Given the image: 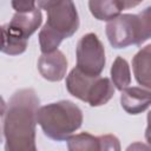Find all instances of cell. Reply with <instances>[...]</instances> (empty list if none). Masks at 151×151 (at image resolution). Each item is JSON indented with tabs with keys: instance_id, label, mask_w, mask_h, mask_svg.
Instances as JSON below:
<instances>
[{
	"instance_id": "8",
	"label": "cell",
	"mask_w": 151,
	"mask_h": 151,
	"mask_svg": "<svg viewBox=\"0 0 151 151\" xmlns=\"http://www.w3.org/2000/svg\"><path fill=\"white\" fill-rule=\"evenodd\" d=\"M140 1H126V0H91L88 1V8L91 14L99 21H111L119 17L123 9L138 6Z\"/></svg>"
},
{
	"instance_id": "10",
	"label": "cell",
	"mask_w": 151,
	"mask_h": 151,
	"mask_svg": "<svg viewBox=\"0 0 151 151\" xmlns=\"http://www.w3.org/2000/svg\"><path fill=\"white\" fill-rule=\"evenodd\" d=\"M132 70L136 81L151 91V44L142 47L132 59Z\"/></svg>"
},
{
	"instance_id": "4",
	"label": "cell",
	"mask_w": 151,
	"mask_h": 151,
	"mask_svg": "<svg viewBox=\"0 0 151 151\" xmlns=\"http://www.w3.org/2000/svg\"><path fill=\"white\" fill-rule=\"evenodd\" d=\"M77 68L84 74L97 78L100 77L105 67V48L97 34H84L77 44L76 48Z\"/></svg>"
},
{
	"instance_id": "7",
	"label": "cell",
	"mask_w": 151,
	"mask_h": 151,
	"mask_svg": "<svg viewBox=\"0 0 151 151\" xmlns=\"http://www.w3.org/2000/svg\"><path fill=\"white\" fill-rule=\"evenodd\" d=\"M38 71L48 81H60L66 76L67 59L60 50L41 54L38 59Z\"/></svg>"
},
{
	"instance_id": "13",
	"label": "cell",
	"mask_w": 151,
	"mask_h": 151,
	"mask_svg": "<svg viewBox=\"0 0 151 151\" xmlns=\"http://www.w3.org/2000/svg\"><path fill=\"white\" fill-rule=\"evenodd\" d=\"M111 81L118 91H123L129 87L131 83V71L129 63L120 55H118L111 66Z\"/></svg>"
},
{
	"instance_id": "19",
	"label": "cell",
	"mask_w": 151,
	"mask_h": 151,
	"mask_svg": "<svg viewBox=\"0 0 151 151\" xmlns=\"http://www.w3.org/2000/svg\"><path fill=\"white\" fill-rule=\"evenodd\" d=\"M125 151H151V147L147 144H144L142 142H134L130 144Z\"/></svg>"
},
{
	"instance_id": "2",
	"label": "cell",
	"mask_w": 151,
	"mask_h": 151,
	"mask_svg": "<svg viewBox=\"0 0 151 151\" xmlns=\"http://www.w3.org/2000/svg\"><path fill=\"white\" fill-rule=\"evenodd\" d=\"M37 5L47 13V21L39 32L40 51L42 54L55 52L61 41L71 38L79 28L77 7L70 0L38 1Z\"/></svg>"
},
{
	"instance_id": "1",
	"label": "cell",
	"mask_w": 151,
	"mask_h": 151,
	"mask_svg": "<svg viewBox=\"0 0 151 151\" xmlns=\"http://www.w3.org/2000/svg\"><path fill=\"white\" fill-rule=\"evenodd\" d=\"M40 100L33 88L15 91L2 111L5 151H38L35 126Z\"/></svg>"
},
{
	"instance_id": "9",
	"label": "cell",
	"mask_w": 151,
	"mask_h": 151,
	"mask_svg": "<svg viewBox=\"0 0 151 151\" xmlns=\"http://www.w3.org/2000/svg\"><path fill=\"white\" fill-rule=\"evenodd\" d=\"M120 105L129 114H139L151 106V91L144 87H126L120 94Z\"/></svg>"
},
{
	"instance_id": "17",
	"label": "cell",
	"mask_w": 151,
	"mask_h": 151,
	"mask_svg": "<svg viewBox=\"0 0 151 151\" xmlns=\"http://www.w3.org/2000/svg\"><path fill=\"white\" fill-rule=\"evenodd\" d=\"M100 139V151H122L119 139L113 134L99 136Z\"/></svg>"
},
{
	"instance_id": "16",
	"label": "cell",
	"mask_w": 151,
	"mask_h": 151,
	"mask_svg": "<svg viewBox=\"0 0 151 151\" xmlns=\"http://www.w3.org/2000/svg\"><path fill=\"white\" fill-rule=\"evenodd\" d=\"M139 20V46L151 38V6L137 13Z\"/></svg>"
},
{
	"instance_id": "3",
	"label": "cell",
	"mask_w": 151,
	"mask_h": 151,
	"mask_svg": "<svg viewBox=\"0 0 151 151\" xmlns=\"http://www.w3.org/2000/svg\"><path fill=\"white\" fill-rule=\"evenodd\" d=\"M37 122L47 138L63 142L81 127L83 111L71 100H59L40 106Z\"/></svg>"
},
{
	"instance_id": "11",
	"label": "cell",
	"mask_w": 151,
	"mask_h": 151,
	"mask_svg": "<svg viewBox=\"0 0 151 151\" xmlns=\"http://www.w3.org/2000/svg\"><path fill=\"white\" fill-rule=\"evenodd\" d=\"M97 78L88 77L81 71H79L77 67H74L66 77V88L71 96L76 97L81 101L87 103L88 92Z\"/></svg>"
},
{
	"instance_id": "6",
	"label": "cell",
	"mask_w": 151,
	"mask_h": 151,
	"mask_svg": "<svg viewBox=\"0 0 151 151\" xmlns=\"http://www.w3.org/2000/svg\"><path fill=\"white\" fill-rule=\"evenodd\" d=\"M42 22L41 8L38 6L34 11L27 13H14L11 21L4 24L1 28L6 29L9 34L28 41L29 37L40 27Z\"/></svg>"
},
{
	"instance_id": "20",
	"label": "cell",
	"mask_w": 151,
	"mask_h": 151,
	"mask_svg": "<svg viewBox=\"0 0 151 151\" xmlns=\"http://www.w3.org/2000/svg\"><path fill=\"white\" fill-rule=\"evenodd\" d=\"M146 120H147V126L145 129V139L147 142V145L151 147V111L147 113Z\"/></svg>"
},
{
	"instance_id": "15",
	"label": "cell",
	"mask_w": 151,
	"mask_h": 151,
	"mask_svg": "<svg viewBox=\"0 0 151 151\" xmlns=\"http://www.w3.org/2000/svg\"><path fill=\"white\" fill-rule=\"evenodd\" d=\"M26 40H21L12 34H9L6 29L1 28V52L8 55H19L24 53L27 48Z\"/></svg>"
},
{
	"instance_id": "14",
	"label": "cell",
	"mask_w": 151,
	"mask_h": 151,
	"mask_svg": "<svg viewBox=\"0 0 151 151\" xmlns=\"http://www.w3.org/2000/svg\"><path fill=\"white\" fill-rule=\"evenodd\" d=\"M68 151H100V139L88 132L71 136L67 140Z\"/></svg>"
},
{
	"instance_id": "5",
	"label": "cell",
	"mask_w": 151,
	"mask_h": 151,
	"mask_svg": "<svg viewBox=\"0 0 151 151\" xmlns=\"http://www.w3.org/2000/svg\"><path fill=\"white\" fill-rule=\"evenodd\" d=\"M105 32L113 48H125L131 45L139 46V20L137 14H120L106 24Z\"/></svg>"
},
{
	"instance_id": "18",
	"label": "cell",
	"mask_w": 151,
	"mask_h": 151,
	"mask_svg": "<svg viewBox=\"0 0 151 151\" xmlns=\"http://www.w3.org/2000/svg\"><path fill=\"white\" fill-rule=\"evenodd\" d=\"M12 7L17 13H27L34 11L38 5L35 1H28V0H14L11 2Z\"/></svg>"
},
{
	"instance_id": "12",
	"label": "cell",
	"mask_w": 151,
	"mask_h": 151,
	"mask_svg": "<svg viewBox=\"0 0 151 151\" xmlns=\"http://www.w3.org/2000/svg\"><path fill=\"white\" fill-rule=\"evenodd\" d=\"M114 91L116 87L111 81V79L106 77H98L94 80L88 92L87 104L91 107H98L105 105L114 96Z\"/></svg>"
}]
</instances>
